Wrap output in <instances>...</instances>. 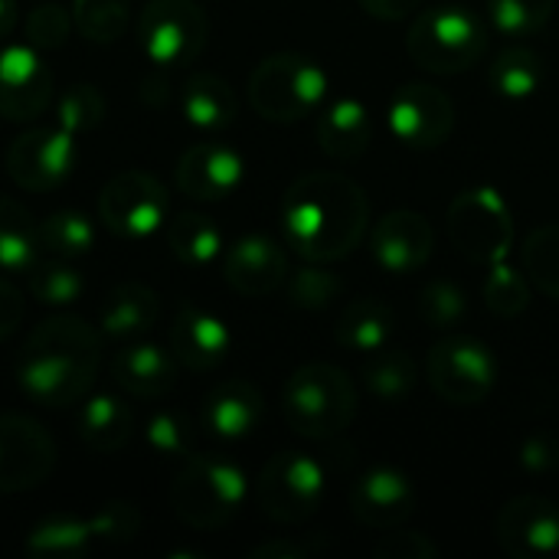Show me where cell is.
I'll return each instance as SVG.
<instances>
[{
    "mask_svg": "<svg viewBox=\"0 0 559 559\" xmlns=\"http://www.w3.org/2000/svg\"><path fill=\"white\" fill-rule=\"evenodd\" d=\"M282 229L301 259L331 265L364 242L370 229V200L347 174L311 170L285 190Z\"/></svg>",
    "mask_w": 559,
    "mask_h": 559,
    "instance_id": "1",
    "label": "cell"
},
{
    "mask_svg": "<svg viewBox=\"0 0 559 559\" xmlns=\"http://www.w3.org/2000/svg\"><path fill=\"white\" fill-rule=\"evenodd\" d=\"M102 357V331L85 318L56 314L39 321L16 357V386L46 409H66L88 396Z\"/></svg>",
    "mask_w": 559,
    "mask_h": 559,
    "instance_id": "2",
    "label": "cell"
},
{
    "mask_svg": "<svg viewBox=\"0 0 559 559\" xmlns=\"http://www.w3.org/2000/svg\"><path fill=\"white\" fill-rule=\"evenodd\" d=\"M282 416L305 439H334L357 416V390L341 367L305 364L282 390Z\"/></svg>",
    "mask_w": 559,
    "mask_h": 559,
    "instance_id": "3",
    "label": "cell"
},
{
    "mask_svg": "<svg viewBox=\"0 0 559 559\" xmlns=\"http://www.w3.org/2000/svg\"><path fill=\"white\" fill-rule=\"evenodd\" d=\"M246 491L249 481L239 465L210 455H187L170 488V508L187 527L216 531L239 514Z\"/></svg>",
    "mask_w": 559,
    "mask_h": 559,
    "instance_id": "4",
    "label": "cell"
},
{
    "mask_svg": "<svg viewBox=\"0 0 559 559\" xmlns=\"http://www.w3.org/2000/svg\"><path fill=\"white\" fill-rule=\"evenodd\" d=\"M328 72L301 52H272L249 75V105L278 124L301 121L328 98Z\"/></svg>",
    "mask_w": 559,
    "mask_h": 559,
    "instance_id": "5",
    "label": "cell"
},
{
    "mask_svg": "<svg viewBox=\"0 0 559 559\" xmlns=\"http://www.w3.org/2000/svg\"><path fill=\"white\" fill-rule=\"evenodd\" d=\"M406 49L419 69L432 75H459L481 62L488 33L468 7H432L413 20Z\"/></svg>",
    "mask_w": 559,
    "mask_h": 559,
    "instance_id": "6",
    "label": "cell"
},
{
    "mask_svg": "<svg viewBox=\"0 0 559 559\" xmlns=\"http://www.w3.org/2000/svg\"><path fill=\"white\" fill-rule=\"evenodd\" d=\"M449 236L468 262L491 269L511 252L514 219L491 187H472L449 203Z\"/></svg>",
    "mask_w": 559,
    "mask_h": 559,
    "instance_id": "7",
    "label": "cell"
},
{
    "mask_svg": "<svg viewBox=\"0 0 559 559\" xmlns=\"http://www.w3.org/2000/svg\"><path fill=\"white\" fill-rule=\"evenodd\" d=\"M170 197L167 187L147 170H121L98 193V219L102 226L128 242L151 239L167 223Z\"/></svg>",
    "mask_w": 559,
    "mask_h": 559,
    "instance_id": "8",
    "label": "cell"
},
{
    "mask_svg": "<svg viewBox=\"0 0 559 559\" xmlns=\"http://www.w3.org/2000/svg\"><path fill=\"white\" fill-rule=\"evenodd\" d=\"M259 508L275 524H305L324 504V468L301 452H278L255 485Z\"/></svg>",
    "mask_w": 559,
    "mask_h": 559,
    "instance_id": "9",
    "label": "cell"
},
{
    "mask_svg": "<svg viewBox=\"0 0 559 559\" xmlns=\"http://www.w3.org/2000/svg\"><path fill=\"white\" fill-rule=\"evenodd\" d=\"M210 39V16L197 0H147L138 16V43L157 66H190Z\"/></svg>",
    "mask_w": 559,
    "mask_h": 559,
    "instance_id": "10",
    "label": "cell"
},
{
    "mask_svg": "<svg viewBox=\"0 0 559 559\" xmlns=\"http://www.w3.org/2000/svg\"><path fill=\"white\" fill-rule=\"evenodd\" d=\"M429 386L452 406H481L498 383V360L488 344L472 337H445L426 360Z\"/></svg>",
    "mask_w": 559,
    "mask_h": 559,
    "instance_id": "11",
    "label": "cell"
},
{
    "mask_svg": "<svg viewBox=\"0 0 559 559\" xmlns=\"http://www.w3.org/2000/svg\"><path fill=\"white\" fill-rule=\"evenodd\" d=\"M79 160V134L66 124L29 128L7 147V174L20 190L46 193L59 187Z\"/></svg>",
    "mask_w": 559,
    "mask_h": 559,
    "instance_id": "12",
    "label": "cell"
},
{
    "mask_svg": "<svg viewBox=\"0 0 559 559\" xmlns=\"http://www.w3.org/2000/svg\"><path fill=\"white\" fill-rule=\"evenodd\" d=\"M56 465L52 436L29 416L0 413V495L39 488Z\"/></svg>",
    "mask_w": 559,
    "mask_h": 559,
    "instance_id": "13",
    "label": "cell"
},
{
    "mask_svg": "<svg viewBox=\"0 0 559 559\" xmlns=\"http://www.w3.org/2000/svg\"><path fill=\"white\" fill-rule=\"evenodd\" d=\"M390 131L413 151L442 147L455 131V105L442 88L409 82L390 102Z\"/></svg>",
    "mask_w": 559,
    "mask_h": 559,
    "instance_id": "14",
    "label": "cell"
},
{
    "mask_svg": "<svg viewBox=\"0 0 559 559\" xmlns=\"http://www.w3.org/2000/svg\"><path fill=\"white\" fill-rule=\"evenodd\" d=\"M52 105V69L43 49L29 43H7L0 49V118L33 121Z\"/></svg>",
    "mask_w": 559,
    "mask_h": 559,
    "instance_id": "15",
    "label": "cell"
},
{
    "mask_svg": "<svg viewBox=\"0 0 559 559\" xmlns=\"http://www.w3.org/2000/svg\"><path fill=\"white\" fill-rule=\"evenodd\" d=\"M498 544L514 559H559V504L540 495L511 498L495 521Z\"/></svg>",
    "mask_w": 559,
    "mask_h": 559,
    "instance_id": "16",
    "label": "cell"
},
{
    "mask_svg": "<svg viewBox=\"0 0 559 559\" xmlns=\"http://www.w3.org/2000/svg\"><path fill=\"white\" fill-rule=\"evenodd\" d=\"M373 259L390 275H413L419 272L436 252L432 223L416 210H390L377 219L370 236Z\"/></svg>",
    "mask_w": 559,
    "mask_h": 559,
    "instance_id": "17",
    "label": "cell"
},
{
    "mask_svg": "<svg viewBox=\"0 0 559 559\" xmlns=\"http://www.w3.org/2000/svg\"><path fill=\"white\" fill-rule=\"evenodd\" d=\"M416 511V488L400 468H370L350 488V514L367 531L403 527Z\"/></svg>",
    "mask_w": 559,
    "mask_h": 559,
    "instance_id": "18",
    "label": "cell"
},
{
    "mask_svg": "<svg viewBox=\"0 0 559 559\" xmlns=\"http://www.w3.org/2000/svg\"><path fill=\"white\" fill-rule=\"evenodd\" d=\"M246 177V160L223 141H200L187 147L174 167V183L190 200H226Z\"/></svg>",
    "mask_w": 559,
    "mask_h": 559,
    "instance_id": "19",
    "label": "cell"
},
{
    "mask_svg": "<svg viewBox=\"0 0 559 559\" xmlns=\"http://www.w3.org/2000/svg\"><path fill=\"white\" fill-rule=\"evenodd\" d=\"M288 255L285 249L262 233L242 236L226 249L223 259V278L229 282L233 292L246 298H262L278 292L288 282Z\"/></svg>",
    "mask_w": 559,
    "mask_h": 559,
    "instance_id": "20",
    "label": "cell"
},
{
    "mask_svg": "<svg viewBox=\"0 0 559 559\" xmlns=\"http://www.w3.org/2000/svg\"><path fill=\"white\" fill-rule=\"evenodd\" d=\"M233 347V334L226 328V321L193 301L180 305L170 324V350L177 357L180 367L206 373L216 370Z\"/></svg>",
    "mask_w": 559,
    "mask_h": 559,
    "instance_id": "21",
    "label": "cell"
},
{
    "mask_svg": "<svg viewBox=\"0 0 559 559\" xmlns=\"http://www.w3.org/2000/svg\"><path fill=\"white\" fill-rule=\"evenodd\" d=\"M177 357L160 344L138 341L111 357V380L134 400H160L177 386Z\"/></svg>",
    "mask_w": 559,
    "mask_h": 559,
    "instance_id": "22",
    "label": "cell"
},
{
    "mask_svg": "<svg viewBox=\"0 0 559 559\" xmlns=\"http://www.w3.org/2000/svg\"><path fill=\"white\" fill-rule=\"evenodd\" d=\"M262 413L265 400L249 380H223L203 396L200 423L216 439H246L259 429Z\"/></svg>",
    "mask_w": 559,
    "mask_h": 559,
    "instance_id": "23",
    "label": "cell"
},
{
    "mask_svg": "<svg viewBox=\"0 0 559 559\" xmlns=\"http://www.w3.org/2000/svg\"><path fill=\"white\" fill-rule=\"evenodd\" d=\"M157 318H160V298L154 288L141 282L115 285L98 308V328L105 337H115V341H131L151 331Z\"/></svg>",
    "mask_w": 559,
    "mask_h": 559,
    "instance_id": "24",
    "label": "cell"
},
{
    "mask_svg": "<svg viewBox=\"0 0 559 559\" xmlns=\"http://www.w3.org/2000/svg\"><path fill=\"white\" fill-rule=\"evenodd\" d=\"M373 141V118L364 102L337 98L318 118V144L331 160H357Z\"/></svg>",
    "mask_w": 559,
    "mask_h": 559,
    "instance_id": "25",
    "label": "cell"
},
{
    "mask_svg": "<svg viewBox=\"0 0 559 559\" xmlns=\"http://www.w3.org/2000/svg\"><path fill=\"white\" fill-rule=\"evenodd\" d=\"M180 111L200 131H226L239 115V98L223 75L193 72L180 88Z\"/></svg>",
    "mask_w": 559,
    "mask_h": 559,
    "instance_id": "26",
    "label": "cell"
},
{
    "mask_svg": "<svg viewBox=\"0 0 559 559\" xmlns=\"http://www.w3.org/2000/svg\"><path fill=\"white\" fill-rule=\"evenodd\" d=\"M75 423H79V439L98 455L118 452L134 432L131 406L121 396H111V393L85 396L79 403V419Z\"/></svg>",
    "mask_w": 559,
    "mask_h": 559,
    "instance_id": "27",
    "label": "cell"
},
{
    "mask_svg": "<svg viewBox=\"0 0 559 559\" xmlns=\"http://www.w3.org/2000/svg\"><path fill=\"white\" fill-rule=\"evenodd\" d=\"M393 334H396V318L377 298L350 301L337 321V344L347 350H357V354H377V350L390 347Z\"/></svg>",
    "mask_w": 559,
    "mask_h": 559,
    "instance_id": "28",
    "label": "cell"
},
{
    "mask_svg": "<svg viewBox=\"0 0 559 559\" xmlns=\"http://www.w3.org/2000/svg\"><path fill=\"white\" fill-rule=\"evenodd\" d=\"M39 223L33 213L13 197H0V272L23 275L39 262Z\"/></svg>",
    "mask_w": 559,
    "mask_h": 559,
    "instance_id": "29",
    "label": "cell"
},
{
    "mask_svg": "<svg viewBox=\"0 0 559 559\" xmlns=\"http://www.w3.org/2000/svg\"><path fill=\"white\" fill-rule=\"evenodd\" d=\"M167 246L177 262H183L190 269H203L219 259L223 229L210 216L187 210V213H177L167 219Z\"/></svg>",
    "mask_w": 559,
    "mask_h": 559,
    "instance_id": "30",
    "label": "cell"
},
{
    "mask_svg": "<svg viewBox=\"0 0 559 559\" xmlns=\"http://www.w3.org/2000/svg\"><path fill=\"white\" fill-rule=\"evenodd\" d=\"M92 527L88 518H72V514H59L49 518L43 524H36L26 537V554L43 559H75L85 557L92 547Z\"/></svg>",
    "mask_w": 559,
    "mask_h": 559,
    "instance_id": "31",
    "label": "cell"
},
{
    "mask_svg": "<svg viewBox=\"0 0 559 559\" xmlns=\"http://www.w3.org/2000/svg\"><path fill=\"white\" fill-rule=\"evenodd\" d=\"M540 82H544V62L534 49H524V46H511V49L498 52V59L488 69L491 92L508 102L537 95Z\"/></svg>",
    "mask_w": 559,
    "mask_h": 559,
    "instance_id": "32",
    "label": "cell"
},
{
    "mask_svg": "<svg viewBox=\"0 0 559 559\" xmlns=\"http://www.w3.org/2000/svg\"><path fill=\"white\" fill-rule=\"evenodd\" d=\"M95 246V223L82 210H56L39 223V249L56 259H79Z\"/></svg>",
    "mask_w": 559,
    "mask_h": 559,
    "instance_id": "33",
    "label": "cell"
},
{
    "mask_svg": "<svg viewBox=\"0 0 559 559\" xmlns=\"http://www.w3.org/2000/svg\"><path fill=\"white\" fill-rule=\"evenodd\" d=\"M364 386L386 400V403H400L413 393L416 386V364L406 350H393V347H383L377 354H367V364H364Z\"/></svg>",
    "mask_w": 559,
    "mask_h": 559,
    "instance_id": "34",
    "label": "cell"
},
{
    "mask_svg": "<svg viewBox=\"0 0 559 559\" xmlns=\"http://www.w3.org/2000/svg\"><path fill=\"white\" fill-rule=\"evenodd\" d=\"M521 272L527 282L559 301V223L537 226L521 246Z\"/></svg>",
    "mask_w": 559,
    "mask_h": 559,
    "instance_id": "35",
    "label": "cell"
},
{
    "mask_svg": "<svg viewBox=\"0 0 559 559\" xmlns=\"http://www.w3.org/2000/svg\"><path fill=\"white\" fill-rule=\"evenodd\" d=\"M131 0H72V23L82 39L111 46L128 33Z\"/></svg>",
    "mask_w": 559,
    "mask_h": 559,
    "instance_id": "36",
    "label": "cell"
},
{
    "mask_svg": "<svg viewBox=\"0 0 559 559\" xmlns=\"http://www.w3.org/2000/svg\"><path fill=\"white\" fill-rule=\"evenodd\" d=\"M26 282H29V295L39 301V305H49V308H66L72 305L85 282H82V272L69 262V259H39L29 272H26Z\"/></svg>",
    "mask_w": 559,
    "mask_h": 559,
    "instance_id": "37",
    "label": "cell"
},
{
    "mask_svg": "<svg viewBox=\"0 0 559 559\" xmlns=\"http://www.w3.org/2000/svg\"><path fill=\"white\" fill-rule=\"evenodd\" d=\"M481 295H485V305L491 314L498 318H521L531 305V282L524 272L498 262L491 265V272L485 275V285H481Z\"/></svg>",
    "mask_w": 559,
    "mask_h": 559,
    "instance_id": "38",
    "label": "cell"
},
{
    "mask_svg": "<svg viewBox=\"0 0 559 559\" xmlns=\"http://www.w3.org/2000/svg\"><path fill=\"white\" fill-rule=\"evenodd\" d=\"M419 318L436 331H455L468 318V298L462 285L449 278H436L419 295Z\"/></svg>",
    "mask_w": 559,
    "mask_h": 559,
    "instance_id": "39",
    "label": "cell"
},
{
    "mask_svg": "<svg viewBox=\"0 0 559 559\" xmlns=\"http://www.w3.org/2000/svg\"><path fill=\"white\" fill-rule=\"evenodd\" d=\"M557 10V0H488V16L504 36L540 33Z\"/></svg>",
    "mask_w": 559,
    "mask_h": 559,
    "instance_id": "40",
    "label": "cell"
},
{
    "mask_svg": "<svg viewBox=\"0 0 559 559\" xmlns=\"http://www.w3.org/2000/svg\"><path fill=\"white\" fill-rule=\"evenodd\" d=\"M288 298L295 308H305V311H324L328 305H334V298H341V288L344 282L321 269V262H311L305 269H298L295 275H288Z\"/></svg>",
    "mask_w": 559,
    "mask_h": 559,
    "instance_id": "41",
    "label": "cell"
},
{
    "mask_svg": "<svg viewBox=\"0 0 559 559\" xmlns=\"http://www.w3.org/2000/svg\"><path fill=\"white\" fill-rule=\"evenodd\" d=\"M144 442L164 459H187L193 449V429L183 413L174 409H157L144 423Z\"/></svg>",
    "mask_w": 559,
    "mask_h": 559,
    "instance_id": "42",
    "label": "cell"
},
{
    "mask_svg": "<svg viewBox=\"0 0 559 559\" xmlns=\"http://www.w3.org/2000/svg\"><path fill=\"white\" fill-rule=\"evenodd\" d=\"M102 118H105V95L88 82H79V85L66 88V95L56 105V121L72 128L75 134H85V131L98 128Z\"/></svg>",
    "mask_w": 559,
    "mask_h": 559,
    "instance_id": "43",
    "label": "cell"
},
{
    "mask_svg": "<svg viewBox=\"0 0 559 559\" xmlns=\"http://www.w3.org/2000/svg\"><path fill=\"white\" fill-rule=\"evenodd\" d=\"M72 10H66L62 3L49 0V3H36L29 13H26V43L36 46V49H59L66 46L69 33H72Z\"/></svg>",
    "mask_w": 559,
    "mask_h": 559,
    "instance_id": "44",
    "label": "cell"
},
{
    "mask_svg": "<svg viewBox=\"0 0 559 559\" xmlns=\"http://www.w3.org/2000/svg\"><path fill=\"white\" fill-rule=\"evenodd\" d=\"M88 527L98 544H128L141 534V514L128 501H108L88 518Z\"/></svg>",
    "mask_w": 559,
    "mask_h": 559,
    "instance_id": "45",
    "label": "cell"
},
{
    "mask_svg": "<svg viewBox=\"0 0 559 559\" xmlns=\"http://www.w3.org/2000/svg\"><path fill=\"white\" fill-rule=\"evenodd\" d=\"M442 554L426 534L419 531H400L393 527V534H383L373 544V557L377 559H436Z\"/></svg>",
    "mask_w": 559,
    "mask_h": 559,
    "instance_id": "46",
    "label": "cell"
},
{
    "mask_svg": "<svg viewBox=\"0 0 559 559\" xmlns=\"http://www.w3.org/2000/svg\"><path fill=\"white\" fill-rule=\"evenodd\" d=\"M521 465L534 475H544V472H554L559 465V449L557 442L544 439V436H534L521 445Z\"/></svg>",
    "mask_w": 559,
    "mask_h": 559,
    "instance_id": "47",
    "label": "cell"
},
{
    "mask_svg": "<svg viewBox=\"0 0 559 559\" xmlns=\"http://www.w3.org/2000/svg\"><path fill=\"white\" fill-rule=\"evenodd\" d=\"M23 311H26L23 295L7 278H0V341L16 334V328L23 324Z\"/></svg>",
    "mask_w": 559,
    "mask_h": 559,
    "instance_id": "48",
    "label": "cell"
},
{
    "mask_svg": "<svg viewBox=\"0 0 559 559\" xmlns=\"http://www.w3.org/2000/svg\"><path fill=\"white\" fill-rule=\"evenodd\" d=\"M360 7H364L370 16H377V20L396 23V20H406V16L419 7V0H360Z\"/></svg>",
    "mask_w": 559,
    "mask_h": 559,
    "instance_id": "49",
    "label": "cell"
},
{
    "mask_svg": "<svg viewBox=\"0 0 559 559\" xmlns=\"http://www.w3.org/2000/svg\"><path fill=\"white\" fill-rule=\"evenodd\" d=\"M311 554V547L298 544V540H269L249 550L252 559H305Z\"/></svg>",
    "mask_w": 559,
    "mask_h": 559,
    "instance_id": "50",
    "label": "cell"
},
{
    "mask_svg": "<svg viewBox=\"0 0 559 559\" xmlns=\"http://www.w3.org/2000/svg\"><path fill=\"white\" fill-rule=\"evenodd\" d=\"M16 26V0H0V39H7Z\"/></svg>",
    "mask_w": 559,
    "mask_h": 559,
    "instance_id": "51",
    "label": "cell"
}]
</instances>
